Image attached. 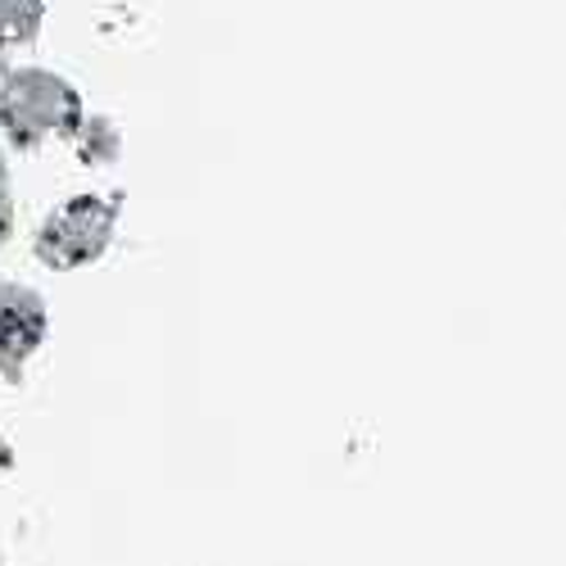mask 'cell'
Segmentation results:
<instances>
[{
    "label": "cell",
    "instance_id": "1",
    "mask_svg": "<svg viewBox=\"0 0 566 566\" xmlns=\"http://www.w3.org/2000/svg\"><path fill=\"white\" fill-rule=\"evenodd\" d=\"M82 96L51 69H6L0 73V132L10 146L36 150L45 136L82 132Z\"/></svg>",
    "mask_w": 566,
    "mask_h": 566
},
{
    "label": "cell",
    "instance_id": "2",
    "mask_svg": "<svg viewBox=\"0 0 566 566\" xmlns=\"http://www.w3.org/2000/svg\"><path fill=\"white\" fill-rule=\"evenodd\" d=\"M114 218H118V205L101 200V196H77L69 205H60L36 231V259L55 272L101 259L114 235Z\"/></svg>",
    "mask_w": 566,
    "mask_h": 566
},
{
    "label": "cell",
    "instance_id": "3",
    "mask_svg": "<svg viewBox=\"0 0 566 566\" xmlns=\"http://www.w3.org/2000/svg\"><path fill=\"white\" fill-rule=\"evenodd\" d=\"M41 340H45V304H41V295L6 281V286H0V367L10 371V381L23 371V363L41 349Z\"/></svg>",
    "mask_w": 566,
    "mask_h": 566
},
{
    "label": "cell",
    "instance_id": "4",
    "mask_svg": "<svg viewBox=\"0 0 566 566\" xmlns=\"http://www.w3.org/2000/svg\"><path fill=\"white\" fill-rule=\"evenodd\" d=\"M41 14H45L41 0H0V45L32 41L41 28Z\"/></svg>",
    "mask_w": 566,
    "mask_h": 566
},
{
    "label": "cell",
    "instance_id": "5",
    "mask_svg": "<svg viewBox=\"0 0 566 566\" xmlns=\"http://www.w3.org/2000/svg\"><path fill=\"white\" fill-rule=\"evenodd\" d=\"M0 200H10V172H6V155H0Z\"/></svg>",
    "mask_w": 566,
    "mask_h": 566
}]
</instances>
